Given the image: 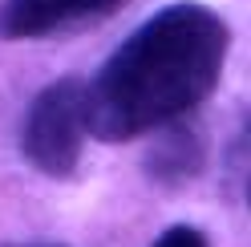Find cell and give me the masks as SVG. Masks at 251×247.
<instances>
[{"label": "cell", "mask_w": 251, "mask_h": 247, "mask_svg": "<svg viewBox=\"0 0 251 247\" xmlns=\"http://www.w3.org/2000/svg\"><path fill=\"white\" fill-rule=\"evenodd\" d=\"M150 146H146V174L162 187H186L202 174V162H207V142H202V130L186 118H175L166 126L150 130Z\"/></svg>", "instance_id": "obj_4"}, {"label": "cell", "mask_w": 251, "mask_h": 247, "mask_svg": "<svg viewBox=\"0 0 251 247\" xmlns=\"http://www.w3.org/2000/svg\"><path fill=\"white\" fill-rule=\"evenodd\" d=\"M130 0H4L0 4V37L4 41H49L61 33L101 25Z\"/></svg>", "instance_id": "obj_3"}, {"label": "cell", "mask_w": 251, "mask_h": 247, "mask_svg": "<svg viewBox=\"0 0 251 247\" xmlns=\"http://www.w3.org/2000/svg\"><path fill=\"white\" fill-rule=\"evenodd\" d=\"M89 142L85 126V81L57 77L28 101L21 126V154L45 178H73Z\"/></svg>", "instance_id": "obj_2"}, {"label": "cell", "mask_w": 251, "mask_h": 247, "mask_svg": "<svg viewBox=\"0 0 251 247\" xmlns=\"http://www.w3.org/2000/svg\"><path fill=\"white\" fill-rule=\"evenodd\" d=\"M0 247H65V243H0Z\"/></svg>", "instance_id": "obj_6"}, {"label": "cell", "mask_w": 251, "mask_h": 247, "mask_svg": "<svg viewBox=\"0 0 251 247\" xmlns=\"http://www.w3.org/2000/svg\"><path fill=\"white\" fill-rule=\"evenodd\" d=\"M150 247H211V239H207V231H199L191 223H175V227H166Z\"/></svg>", "instance_id": "obj_5"}, {"label": "cell", "mask_w": 251, "mask_h": 247, "mask_svg": "<svg viewBox=\"0 0 251 247\" xmlns=\"http://www.w3.org/2000/svg\"><path fill=\"white\" fill-rule=\"evenodd\" d=\"M231 53V28L202 0H175L126 37L85 81L89 138L126 146L215 94Z\"/></svg>", "instance_id": "obj_1"}]
</instances>
